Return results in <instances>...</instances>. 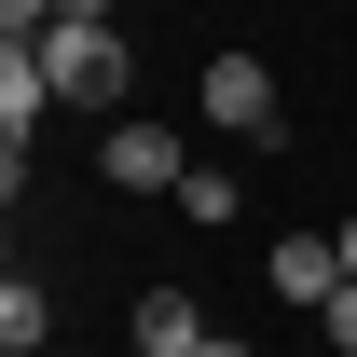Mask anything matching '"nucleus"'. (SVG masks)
I'll return each mask as SVG.
<instances>
[{
  "label": "nucleus",
  "instance_id": "1",
  "mask_svg": "<svg viewBox=\"0 0 357 357\" xmlns=\"http://www.w3.org/2000/svg\"><path fill=\"white\" fill-rule=\"evenodd\" d=\"M42 83H55V110H124L137 55H124V28H96V14H55V28H42Z\"/></svg>",
  "mask_w": 357,
  "mask_h": 357
},
{
  "label": "nucleus",
  "instance_id": "2",
  "mask_svg": "<svg viewBox=\"0 0 357 357\" xmlns=\"http://www.w3.org/2000/svg\"><path fill=\"white\" fill-rule=\"evenodd\" d=\"M206 124L248 137V151H275V137H289V96H275L261 55H220V69H206Z\"/></svg>",
  "mask_w": 357,
  "mask_h": 357
},
{
  "label": "nucleus",
  "instance_id": "3",
  "mask_svg": "<svg viewBox=\"0 0 357 357\" xmlns=\"http://www.w3.org/2000/svg\"><path fill=\"white\" fill-rule=\"evenodd\" d=\"M96 178H124V192H178L192 178V151H178V124H151V110H110V151H96Z\"/></svg>",
  "mask_w": 357,
  "mask_h": 357
},
{
  "label": "nucleus",
  "instance_id": "4",
  "mask_svg": "<svg viewBox=\"0 0 357 357\" xmlns=\"http://www.w3.org/2000/svg\"><path fill=\"white\" fill-rule=\"evenodd\" d=\"M275 289H289V303H330V289H344V234H275Z\"/></svg>",
  "mask_w": 357,
  "mask_h": 357
},
{
  "label": "nucleus",
  "instance_id": "5",
  "mask_svg": "<svg viewBox=\"0 0 357 357\" xmlns=\"http://www.w3.org/2000/svg\"><path fill=\"white\" fill-rule=\"evenodd\" d=\"M220 330L192 316V289H137V357H206Z\"/></svg>",
  "mask_w": 357,
  "mask_h": 357
},
{
  "label": "nucleus",
  "instance_id": "6",
  "mask_svg": "<svg viewBox=\"0 0 357 357\" xmlns=\"http://www.w3.org/2000/svg\"><path fill=\"white\" fill-rule=\"evenodd\" d=\"M42 330H55V289H42V275H14V289H0V344L42 357Z\"/></svg>",
  "mask_w": 357,
  "mask_h": 357
},
{
  "label": "nucleus",
  "instance_id": "7",
  "mask_svg": "<svg viewBox=\"0 0 357 357\" xmlns=\"http://www.w3.org/2000/svg\"><path fill=\"white\" fill-rule=\"evenodd\" d=\"M316 330H330V344L357 357V275H344V289H330V303H316Z\"/></svg>",
  "mask_w": 357,
  "mask_h": 357
},
{
  "label": "nucleus",
  "instance_id": "8",
  "mask_svg": "<svg viewBox=\"0 0 357 357\" xmlns=\"http://www.w3.org/2000/svg\"><path fill=\"white\" fill-rule=\"evenodd\" d=\"M344 275H357V220H344Z\"/></svg>",
  "mask_w": 357,
  "mask_h": 357
},
{
  "label": "nucleus",
  "instance_id": "9",
  "mask_svg": "<svg viewBox=\"0 0 357 357\" xmlns=\"http://www.w3.org/2000/svg\"><path fill=\"white\" fill-rule=\"evenodd\" d=\"M206 357H248V344H206Z\"/></svg>",
  "mask_w": 357,
  "mask_h": 357
}]
</instances>
